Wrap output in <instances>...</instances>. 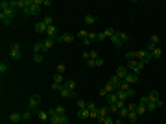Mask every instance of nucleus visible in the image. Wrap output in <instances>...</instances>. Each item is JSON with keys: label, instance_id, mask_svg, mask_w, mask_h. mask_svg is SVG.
Wrapping results in <instances>:
<instances>
[{"label": "nucleus", "instance_id": "1", "mask_svg": "<svg viewBox=\"0 0 166 124\" xmlns=\"http://www.w3.org/2000/svg\"><path fill=\"white\" fill-rule=\"evenodd\" d=\"M15 15H17V7H13V6H11V2H9V6L4 7L2 13H0V21H2V26H9L11 21L15 19Z\"/></svg>", "mask_w": 166, "mask_h": 124}, {"label": "nucleus", "instance_id": "2", "mask_svg": "<svg viewBox=\"0 0 166 124\" xmlns=\"http://www.w3.org/2000/svg\"><path fill=\"white\" fill-rule=\"evenodd\" d=\"M21 45H19V43H13V45H11V48H9V57L13 61H19L21 59Z\"/></svg>", "mask_w": 166, "mask_h": 124}, {"label": "nucleus", "instance_id": "3", "mask_svg": "<svg viewBox=\"0 0 166 124\" xmlns=\"http://www.w3.org/2000/svg\"><path fill=\"white\" fill-rule=\"evenodd\" d=\"M39 11H41V6H37L35 2H31V6L22 11V15H24V17H33V15H37Z\"/></svg>", "mask_w": 166, "mask_h": 124}, {"label": "nucleus", "instance_id": "4", "mask_svg": "<svg viewBox=\"0 0 166 124\" xmlns=\"http://www.w3.org/2000/svg\"><path fill=\"white\" fill-rule=\"evenodd\" d=\"M50 122L52 124H68V117L66 115H52Z\"/></svg>", "mask_w": 166, "mask_h": 124}, {"label": "nucleus", "instance_id": "5", "mask_svg": "<svg viewBox=\"0 0 166 124\" xmlns=\"http://www.w3.org/2000/svg\"><path fill=\"white\" fill-rule=\"evenodd\" d=\"M59 95H61V96H65V98H76V96H78V93H76V91H68V89H66L65 85H63V87H61V91H59Z\"/></svg>", "mask_w": 166, "mask_h": 124}, {"label": "nucleus", "instance_id": "6", "mask_svg": "<svg viewBox=\"0 0 166 124\" xmlns=\"http://www.w3.org/2000/svg\"><path fill=\"white\" fill-rule=\"evenodd\" d=\"M39 104H41V96H39V95H31V96H30V106H28V107H31V109H37Z\"/></svg>", "mask_w": 166, "mask_h": 124}, {"label": "nucleus", "instance_id": "7", "mask_svg": "<svg viewBox=\"0 0 166 124\" xmlns=\"http://www.w3.org/2000/svg\"><path fill=\"white\" fill-rule=\"evenodd\" d=\"M129 74V71H127V67H125V65H120V67L116 69V76L120 80H125V76Z\"/></svg>", "mask_w": 166, "mask_h": 124}, {"label": "nucleus", "instance_id": "8", "mask_svg": "<svg viewBox=\"0 0 166 124\" xmlns=\"http://www.w3.org/2000/svg\"><path fill=\"white\" fill-rule=\"evenodd\" d=\"M46 37H50V39H54V41H55V39H57V37H59V35H57V28H55L54 24L46 28Z\"/></svg>", "mask_w": 166, "mask_h": 124}, {"label": "nucleus", "instance_id": "9", "mask_svg": "<svg viewBox=\"0 0 166 124\" xmlns=\"http://www.w3.org/2000/svg\"><path fill=\"white\" fill-rule=\"evenodd\" d=\"M72 41H74L72 33H63V35H59L57 39H55V43H72Z\"/></svg>", "mask_w": 166, "mask_h": 124}, {"label": "nucleus", "instance_id": "10", "mask_svg": "<svg viewBox=\"0 0 166 124\" xmlns=\"http://www.w3.org/2000/svg\"><path fill=\"white\" fill-rule=\"evenodd\" d=\"M107 113H109V107H107V106L98 107V121H102V122H104V119L107 117Z\"/></svg>", "mask_w": 166, "mask_h": 124}, {"label": "nucleus", "instance_id": "11", "mask_svg": "<svg viewBox=\"0 0 166 124\" xmlns=\"http://www.w3.org/2000/svg\"><path fill=\"white\" fill-rule=\"evenodd\" d=\"M35 32H37V33H42V35H46V24H44V22H37V24H35Z\"/></svg>", "mask_w": 166, "mask_h": 124}, {"label": "nucleus", "instance_id": "12", "mask_svg": "<svg viewBox=\"0 0 166 124\" xmlns=\"http://www.w3.org/2000/svg\"><path fill=\"white\" fill-rule=\"evenodd\" d=\"M149 54H151L153 59H161V56H163V50H161V46H155V48H153Z\"/></svg>", "mask_w": 166, "mask_h": 124}, {"label": "nucleus", "instance_id": "13", "mask_svg": "<svg viewBox=\"0 0 166 124\" xmlns=\"http://www.w3.org/2000/svg\"><path fill=\"white\" fill-rule=\"evenodd\" d=\"M35 115H37V119H39V121H42V122L50 119V115L46 113V111H41V109H37V111H35Z\"/></svg>", "mask_w": 166, "mask_h": 124}, {"label": "nucleus", "instance_id": "14", "mask_svg": "<svg viewBox=\"0 0 166 124\" xmlns=\"http://www.w3.org/2000/svg\"><path fill=\"white\" fill-rule=\"evenodd\" d=\"M137 80H138V76L135 74V72H129V74H127V76H125V80H124V82H125V83H129V85H131V83H135V82H137Z\"/></svg>", "mask_w": 166, "mask_h": 124}, {"label": "nucleus", "instance_id": "15", "mask_svg": "<svg viewBox=\"0 0 166 124\" xmlns=\"http://www.w3.org/2000/svg\"><path fill=\"white\" fill-rule=\"evenodd\" d=\"M105 98H107L109 106H113V104H116V102H118V95H116V93H109V95L105 96Z\"/></svg>", "mask_w": 166, "mask_h": 124}, {"label": "nucleus", "instance_id": "16", "mask_svg": "<svg viewBox=\"0 0 166 124\" xmlns=\"http://www.w3.org/2000/svg\"><path fill=\"white\" fill-rule=\"evenodd\" d=\"M54 43H55V41H54V39H50V37H46V39L42 41V45H44V52H48V50L52 48V46H54Z\"/></svg>", "mask_w": 166, "mask_h": 124}, {"label": "nucleus", "instance_id": "17", "mask_svg": "<svg viewBox=\"0 0 166 124\" xmlns=\"http://www.w3.org/2000/svg\"><path fill=\"white\" fill-rule=\"evenodd\" d=\"M44 52V45L42 43H33V54H41Z\"/></svg>", "mask_w": 166, "mask_h": 124}, {"label": "nucleus", "instance_id": "18", "mask_svg": "<svg viewBox=\"0 0 166 124\" xmlns=\"http://www.w3.org/2000/svg\"><path fill=\"white\" fill-rule=\"evenodd\" d=\"M109 82H111V83H113V85H114V87H116V91H118V87H120V83H122V80H120V78H118V76H116V74H114V76H111V78H109Z\"/></svg>", "mask_w": 166, "mask_h": 124}, {"label": "nucleus", "instance_id": "19", "mask_svg": "<svg viewBox=\"0 0 166 124\" xmlns=\"http://www.w3.org/2000/svg\"><path fill=\"white\" fill-rule=\"evenodd\" d=\"M116 35H118V39L122 41V45L129 41V35H127V33H124V32H116Z\"/></svg>", "mask_w": 166, "mask_h": 124}, {"label": "nucleus", "instance_id": "20", "mask_svg": "<svg viewBox=\"0 0 166 124\" xmlns=\"http://www.w3.org/2000/svg\"><path fill=\"white\" fill-rule=\"evenodd\" d=\"M111 43H113V45L116 46V48H122V41L118 39V35H116V33H114V35L111 37Z\"/></svg>", "mask_w": 166, "mask_h": 124}, {"label": "nucleus", "instance_id": "21", "mask_svg": "<svg viewBox=\"0 0 166 124\" xmlns=\"http://www.w3.org/2000/svg\"><path fill=\"white\" fill-rule=\"evenodd\" d=\"M9 121H11V122L15 124V122L22 121V115H21V113H11V115H9Z\"/></svg>", "mask_w": 166, "mask_h": 124}, {"label": "nucleus", "instance_id": "22", "mask_svg": "<svg viewBox=\"0 0 166 124\" xmlns=\"http://www.w3.org/2000/svg\"><path fill=\"white\" fill-rule=\"evenodd\" d=\"M83 22H85V24H94V22H96V17H94V15H85Z\"/></svg>", "mask_w": 166, "mask_h": 124}, {"label": "nucleus", "instance_id": "23", "mask_svg": "<svg viewBox=\"0 0 166 124\" xmlns=\"http://www.w3.org/2000/svg\"><path fill=\"white\" fill-rule=\"evenodd\" d=\"M31 113H33V109H31V107H28L24 113H22V121H30V119H31Z\"/></svg>", "mask_w": 166, "mask_h": 124}, {"label": "nucleus", "instance_id": "24", "mask_svg": "<svg viewBox=\"0 0 166 124\" xmlns=\"http://www.w3.org/2000/svg\"><path fill=\"white\" fill-rule=\"evenodd\" d=\"M63 85H65L68 91H74V89H76V83H74L72 80H65V83H63Z\"/></svg>", "mask_w": 166, "mask_h": 124}, {"label": "nucleus", "instance_id": "25", "mask_svg": "<svg viewBox=\"0 0 166 124\" xmlns=\"http://www.w3.org/2000/svg\"><path fill=\"white\" fill-rule=\"evenodd\" d=\"M78 117H80V119H87V117H90V111L89 109H80V111H78Z\"/></svg>", "mask_w": 166, "mask_h": 124}, {"label": "nucleus", "instance_id": "26", "mask_svg": "<svg viewBox=\"0 0 166 124\" xmlns=\"http://www.w3.org/2000/svg\"><path fill=\"white\" fill-rule=\"evenodd\" d=\"M146 109H148V111H155L157 109V100H155V102H153V100H149L148 106H146Z\"/></svg>", "mask_w": 166, "mask_h": 124}, {"label": "nucleus", "instance_id": "27", "mask_svg": "<svg viewBox=\"0 0 166 124\" xmlns=\"http://www.w3.org/2000/svg\"><path fill=\"white\" fill-rule=\"evenodd\" d=\"M54 83H65L63 74H57V72H55V74H54Z\"/></svg>", "mask_w": 166, "mask_h": 124}, {"label": "nucleus", "instance_id": "28", "mask_svg": "<svg viewBox=\"0 0 166 124\" xmlns=\"http://www.w3.org/2000/svg\"><path fill=\"white\" fill-rule=\"evenodd\" d=\"M105 91H107V93H116V87H114V85L113 83H111V82H107V83H105Z\"/></svg>", "mask_w": 166, "mask_h": 124}, {"label": "nucleus", "instance_id": "29", "mask_svg": "<svg viewBox=\"0 0 166 124\" xmlns=\"http://www.w3.org/2000/svg\"><path fill=\"white\" fill-rule=\"evenodd\" d=\"M116 95H118V100H124V102L129 98V96H127V93H125V91H116Z\"/></svg>", "mask_w": 166, "mask_h": 124}, {"label": "nucleus", "instance_id": "30", "mask_svg": "<svg viewBox=\"0 0 166 124\" xmlns=\"http://www.w3.org/2000/svg\"><path fill=\"white\" fill-rule=\"evenodd\" d=\"M137 117H138V113H137V111H129V115H127L129 122H137Z\"/></svg>", "mask_w": 166, "mask_h": 124}, {"label": "nucleus", "instance_id": "31", "mask_svg": "<svg viewBox=\"0 0 166 124\" xmlns=\"http://www.w3.org/2000/svg\"><path fill=\"white\" fill-rule=\"evenodd\" d=\"M149 100H153V102H155V100H159L161 98V96H159V91H151V93H149Z\"/></svg>", "mask_w": 166, "mask_h": 124}, {"label": "nucleus", "instance_id": "32", "mask_svg": "<svg viewBox=\"0 0 166 124\" xmlns=\"http://www.w3.org/2000/svg\"><path fill=\"white\" fill-rule=\"evenodd\" d=\"M87 37H89V32H87V30H81V32H78V39H87Z\"/></svg>", "mask_w": 166, "mask_h": 124}, {"label": "nucleus", "instance_id": "33", "mask_svg": "<svg viewBox=\"0 0 166 124\" xmlns=\"http://www.w3.org/2000/svg\"><path fill=\"white\" fill-rule=\"evenodd\" d=\"M54 115H65V107H63V106L54 107Z\"/></svg>", "mask_w": 166, "mask_h": 124}, {"label": "nucleus", "instance_id": "34", "mask_svg": "<svg viewBox=\"0 0 166 124\" xmlns=\"http://www.w3.org/2000/svg\"><path fill=\"white\" fill-rule=\"evenodd\" d=\"M148 102H149V96L146 95V96H140V100H138V104L140 106H148Z\"/></svg>", "mask_w": 166, "mask_h": 124}, {"label": "nucleus", "instance_id": "35", "mask_svg": "<svg viewBox=\"0 0 166 124\" xmlns=\"http://www.w3.org/2000/svg\"><path fill=\"white\" fill-rule=\"evenodd\" d=\"M113 106L116 107V109H124V107H127V106H125V102H124V100H118V102H116V104H113Z\"/></svg>", "mask_w": 166, "mask_h": 124}, {"label": "nucleus", "instance_id": "36", "mask_svg": "<svg viewBox=\"0 0 166 124\" xmlns=\"http://www.w3.org/2000/svg\"><path fill=\"white\" fill-rule=\"evenodd\" d=\"M104 32H105V35H107L109 39H111V37H113L114 33H116V30H114V28H107V30H104Z\"/></svg>", "mask_w": 166, "mask_h": 124}, {"label": "nucleus", "instance_id": "37", "mask_svg": "<svg viewBox=\"0 0 166 124\" xmlns=\"http://www.w3.org/2000/svg\"><path fill=\"white\" fill-rule=\"evenodd\" d=\"M42 22H44L46 28H48V26H52V24H54V19H52V17H44V19H42Z\"/></svg>", "mask_w": 166, "mask_h": 124}, {"label": "nucleus", "instance_id": "38", "mask_svg": "<svg viewBox=\"0 0 166 124\" xmlns=\"http://www.w3.org/2000/svg\"><path fill=\"white\" fill-rule=\"evenodd\" d=\"M87 104L89 102H85V100H78V109H87Z\"/></svg>", "mask_w": 166, "mask_h": 124}, {"label": "nucleus", "instance_id": "39", "mask_svg": "<svg viewBox=\"0 0 166 124\" xmlns=\"http://www.w3.org/2000/svg\"><path fill=\"white\" fill-rule=\"evenodd\" d=\"M125 59H127V61L137 59V52H127V54H125Z\"/></svg>", "mask_w": 166, "mask_h": 124}, {"label": "nucleus", "instance_id": "40", "mask_svg": "<svg viewBox=\"0 0 166 124\" xmlns=\"http://www.w3.org/2000/svg\"><path fill=\"white\" fill-rule=\"evenodd\" d=\"M118 115H120V117H127V115H129V109H127V107H124V109H118Z\"/></svg>", "mask_w": 166, "mask_h": 124}, {"label": "nucleus", "instance_id": "41", "mask_svg": "<svg viewBox=\"0 0 166 124\" xmlns=\"http://www.w3.org/2000/svg\"><path fill=\"white\" fill-rule=\"evenodd\" d=\"M96 39H98V41H105V39H107L105 32H100V33H96Z\"/></svg>", "mask_w": 166, "mask_h": 124}, {"label": "nucleus", "instance_id": "42", "mask_svg": "<svg viewBox=\"0 0 166 124\" xmlns=\"http://www.w3.org/2000/svg\"><path fill=\"white\" fill-rule=\"evenodd\" d=\"M146 111H148V109H146V106H140V104H138V106H137V113H138V115L146 113Z\"/></svg>", "mask_w": 166, "mask_h": 124}, {"label": "nucleus", "instance_id": "43", "mask_svg": "<svg viewBox=\"0 0 166 124\" xmlns=\"http://www.w3.org/2000/svg\"><path fill=\"white\" fill-rule=\"evenodd\" d=\"M33 61H35V63H41V61H42V54H33Z\"/></svg>", "mask_w": 166, "mask_h": 124}, {"label": "nucleus", "instance_id": "44", "mask_svg": "<svg viewBox=\"0 0 166 124\" xmlns=\"http://www.w3.org/2000/svg\"><path fill=\"white\" fill-rule=\"evenodd\" d=\"M87 109H89V111H96L98 107H96V104H94V102H89V104H87Z\"/></svg>", "mask_w": 166, "mask_h": 124}, {"label": "nucleus", "instance_id": "45", "mask_svg": "<svg viewBox=\"0 0 166 124\" xmlns=\"http://www.w3.org/2000/svg\"><path fill=\"white\" fill-rule=\"evenodd\" d=\"M65 71H66V65H63V63H61V65H57V74H63Z\"/></svg>", "mask_w": 166, "mask_h": 124}, {"label": "nucleus", "instance_id": "46", "mask_svg": "<svg viewBox=\"0 0 166 124\" xmlns=\"http://www.w3.org/2000/svg\"><path fill=\"white\" fill-rule=\"evenodd\" d=\"M104 124H114V119L111 117V115H107V117L104 119Z\"/></svg>", "mask_w": 166, "mask_h": 124}, {"label": "nucleus", "instance_id": "47", "mask_svg": "<svg viewBox=\"0 0 166 124\" xmlns=\"http://www.w3.org/2000/svg\"><path fill=\"white\" fill-rule=\"evenodd\" d=\"M61 87H63V83H54L52 82V91H61Z\"/></svg>", "mask_w": 166, "mask_h": 124}, {"label": "nucleus", "instance_id": "48", "mask_svg": "<svg viewBox=\"0 0 166 124\" xmlns=\"http://www.w3.org/2000/svg\"><path fill=\"white\" fill-rule=\"evenodd\" d=\"M89 54H90V59H98V57H100L96 50H89Z\"/></svg>", "mask_w": 166, "mask_h": 124}, {"label": "nucleus", "instance_id": "49", "mask_svg": "<svg viewBox=\"0 0 166 124\" xmlns=\"http://www.w3.org/2000/svg\"><path fill=\"white\" fill-rule=\"evenodd\" d=\"M96 61V67H102V65H104V57H98V59H94Z\"/></svg>", "mask_w": 166, "mask_h": 124}, {"label": "nucleus", "instance_id": "50", "mask_svg": "<svg viewBox=\"0 0 166 124\" xmlns=\"http://www.w3.org/2000/svg\"><path fill=\"white\" fill-rule=\"evenodd\" d=\"M7 71V65L6 63H0V72H2V74H4V72H6Z\"/></svg>", "mask_w": 166, "mask_h": 124}, {"label": "nucleus", "instance_id": "51", "mask_svg": "<svg viewBox=\"0 0 166 124\" xmlns=\"http://www.w3.org/2000/svg\"><path fill=\"white\" fill-rule=\"evenodd\" d=\"M98 95H100V96H107V95H109V93H107V91H105V89H104V87H102V89H100V93H98Z\"/></svg>", "mask_w": 166, "mask_h": 124}, {"label": "nucleus", "instance_id": "52", "mask_svg": "<svg viewBox=\"0 0 166 124\" xmlns=\"http://www.w3.org/2000/svg\"><path fill=\"white\" fill-rule=\"evenodd\" d=\"M127 109H129V111H137V104H129Z\"/></svg>", "mask_w": 166, "mask_h": 124}, {"label": "nucleus", "instance_id": "53", "mask_svg": "<svg viewBox=\"0 0 166 124\" xmlns=\"http://www.w3.org/2000/svg\"><path fill=\"white\" fill-rule=\"evenodd\" d=\"M87 65H89V67H96V61H94V59H89V61H87Z\"/></svg>", "mask_w": 166, "mask_h": 124}, {"label": "nucleus", "instance_id": "54", "mask_svg": "<svg viewBox=\"0 0 166 124\" xmlns=\"http://www.w3.org/2000/svg\"><path fill=\"white\" fill-rule=\"evenodd\" d=\"M90 119H98V109L96 111H90Z\"/></svg>", "mask_w": 166, "mask_h": 124}, {"label": "nucleus", "instance_id": "55", "mask_svg": "<svg viewBox=\"0 0 166 124\" xmlns=\"http://www.w3.org/2000/svg\"><path fill=\"white\" fill-rule=\"evenodd\" d=\"M81 43H83V45H85V46H89V45H90V43H92V41H90V39H89V37H87V39H83Z\"/></svg>", "mask_w": 166, "mask_h": 124}, {"label": "nucleus", "instance_id": "56", "mask_svg": "<svg viewBox=\"0 0 166 124\" xmlns=\"http://www.w3.org/2000/svg\"><path fill=\"white\" fill-rule=\"evenodd\" d=\"M89 39H90V41H94V39H96V33H92V32H89Z\"/></svg>", "mask_w": 166, "mask_h": 124}, {"label": "nucleus", "instance_id": "57", "mask_svg": "<svg viewBox=\"0 0 166 124\" xmlns=\"http://www.w3.org/2000/svg\"><path fill=\"white\" fill-rule=\"evenodd\" d=\"M83 59L89 61V59H90V54H89V52H85V54H83Z\"/></svg>", "mask_w": 166, "mask_h": 124}, {"label": "nucleus", "instance_id": "58", "mask_svg": "<svg viewBox=\"0 0 166 124\" xmlns=\"http://www.w3.org/2000/svg\"><path fill=\"white\" fill-rule=\"evenodd\" d=\"M42 6H52V0H42Z\"/></svg>", "mask_w": 166, "mask_h": 124}, {"label": "nucleus", "instance_id": "59", "mask_svg": "<svg viewBox=\"0 0 166 124\" xmlns=\"http://www.w3.org/2000/svg\"><path fill=\"white\" fill-rule=\"evenodd\" d=\"M114 124H122V119H116V121H114Z\"/></svg>", "mask_w": 166, "mask_h": 124}, {"label": "nucleus", "instance_id": "60", "mask_svg": "<svg viewBox=\"0 0 166 124\" xmlns=\"http://www.w3.org/2000/svg\"><path fill=\"white\" fill-rule=\"evenodd\" d=\"M129 124H137V122H129Z\"/></svg>", "mask_w": 166, "mask_h": 124}]
</instances>
